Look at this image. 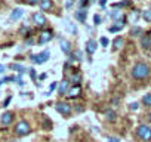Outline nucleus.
I'll use <instances>...</instances> for the list:
<instances>
[{
  "label": "nucleus",
  "mask_w": 151,
  "mask_h": 142,
  "mask_svg": "<svg viewBox=\"0 0 151 142\" xmlns=\"http://www.w3.org/2000/svg\"><path fill=\"white\" fill-rule=\"evenodd\" d=\"M70 2H74V0H70Z\"/></svg>",
  "instance_id": "nucleus-40"
},
{
  "label": "nucleus",
  "mask_w": 151,
  "mask_h": 142,
  "mask_svg": "<svg viewBox=\"0 0 151 142\" xmlns=\"http://www.w3.org/2000/svg\"><path fill=\"white\" fill-rule=\"evenodd\" d=\"M99 43H101V46H104V47H105V46H108V44H110V40H108L107 37H101V39H99Z\"/></svg>",
  "instance_id": "nucleus-26"
},
{
  "label": "nucleus",
  "mask_w": 151,
  "mask_h": 142,
  "mask_svg": "<svg viewBox=\"0 0 151 142\" xmlns=\"http://www.w3.org/2000/svg\"><path fill=\"white\" fill-rule=\"evenodd\" d=\"M80 80H82V76H80V74H71V76H70V79H68V82L76 83V85H77Z\"/></svg>",
  "instance_id": "nucleus-20"
},
{
  "label": "nucleus",
  "mask_w": 151,
  "mask_h": 142,
  "mask_svg": "<svg viewBox=\"0 0 151 142\" xmlns=\"http://www.w3.org/2000/svg\"><path fill=\"white\" fill-rule=\"evenodd\" d=\"M122 28H123V25H113V27L108 28V31H110V33H117V31H120Z\"/></svg>",
  "instance_id": "nucleus-25"
},
{
  "label": "nucleus",
  "mask_w": 151,
  "mask_h": 142,
  "mask_svg": "<svg viewBox=\"0 0 151 142\" xmlns=\"http://www.w3.org/2000/svg\"><path fill=\"white\" fill-rule=\"evenodd\" d=\"M11 68H14L15 71H18V73H21V74L25 71V68H24L22 65H18V64H12V65H11Z\"/></svg>",
  "instance_id": "nucleus-23"
},
{
  "label": "nucleus",
  "mask_w": 151,
  "mask_h": 142,
  "mask_svg": "<svg viewBox=\"0 0 151 142\" xmlns=\"http://www.w3.org/2000/svg\"><path fill=\"white\" fill-rule=\"evenodd\" d=\"M5 71V65H0V73H3Z\"/></svg>",
  "instance_id": "nucleus-38"
},
{
  "label": "nucleus",
  "mask_w": 151,
  "mask_h": 142,
  "mask_svg": "<svg viewBox=\"0 0 151 142\" xmlns=\"http://www.w3.org/2000/svg\"><path fill=\"white\" fill-rule=\"evenodd\" d=\"M55 89H56V82H53V83L50 85V87H49V93H50V92H53Z\"/></svg>",
  "instance_id": "nucleus-29"
},
{
  "label": "nucleus",
  "mask_w": 151,
  "mask_h": 142,
  "mask_svg": "<svg viewBox=\"0 0 151 142\" xmlns=\"http://www.w3.org/2000/svg\"><path fill=\"white\" fill-rule=\"evenodd\" d=\"M30 132H31V126H30L28 121L21 120V121L17 123V126H15V135H17V136H25V135H28Z\"/></svg>",
  "instance_id": "nucleus-2"
},
{
  "label": "nucleus",
  "mask_w": 151,
  "mask_h": 142,
  "mask_svg": "<svg viewBox=\"0 0 151 142\" xmlns=\"http://www.w3.org/2000/svg\"><path fill=\"white\" fill-rule=\"evenodd\" d=\"M49 56H50V53H49V50H45V52H40V53H37V55H31V61L34 62V64H43V62H46L47 59H49Z\"/></svg>",
  "instance_id": "nucleus-4"
},
{
  "label": "nucleus",
  "mask_w": 151,
  "mask_h": 142,
  "mask_svg": "<svg viewBox=\"0 0 151 142\" xmlns=\"http://www.w3.org/2000/svg\"><path fill=\"white\" fill-rule=\"evenodd\" d=\"M59 46H61V50L64 52V53H67V55H71V44H70V42L68 40H65V39H59Z\"/></svg>",
  "instance_id": "nucleus-8"
},
{
  "label": "nucleus",
  "mask_w": 151,
  "mask_h": 142,
  "mask_svg": "<svg viewBox=\"0 0 151 142\" xmlns=\"http://www.w3.org/2000/svg\"><path fill=\"white\" fill-rule=\"evenodd\" d=\"M11 99H12V96H8V98L5 99V102H3V107H8V105H9V102H11Z\"/></svg>",
  "instance_id": "nucleus-30"
},
{
  "label": "nucleus",
  "mask_w": 151,
  "mask_h": 142,
  "mask_svg": "<svg viewBox=\"0 0 151 142\" xmlns=\"http://www.w3.org/2000/svg\"><path fill=\"white\" fill-rule=\"evenodd\" d=\"M136 135H138L142 141L150 142V141H151V127L147 126V124H139V126L136 127Z\"/></svg>",
  "instance_id": "nucleus-3"
},
{
  "label": "nucleus",
  "mask_w": 151,
  "mask_h": 142,
  "mask_svg": "<svg viewBox=\"0 0 151 142\" xmlns=\"http://www.w3.org/2000/svg\"><path fill=\"white\" fill-rule=\"evenodd\" d=\"M40 9L42 11H50L53 3H52V0H40V3H39Z\"/></svg>",
  "instance_id": "nucleus-11"
},
{
  "label": "nucleus",
  "mask_w": 151,
  "mask_h": 142,
  "mask_svg": "<svg viewBox=\"0 0 151 142\" xmlns=\"http://www.w3.org/2000/svg\"><path fill=\"white\" fill-rule=\"evenodd\" d=\"M93 22H95V25H99L101 24V16L99 15H95L93 16Z\"/></svg>",
  "instance_id": "nucleus-27"
},
{
  "label": "nucleus",
  "mask_w": 151,
  "mask_h": 142,
  "mask_svg": "<svg viewBox=\"0 0 151 142\" xmlns=\"http://www.w3.org/2000/svg\"><path fill=\"white\" fill-rule=\"evenodd\" d=\"M52 37H53V34H52V31H50V30L43 31V33L40 34V37H39V44H45V43L50 42V40H52Z\"/></svg>",
  "instance_id": "nucleus-7"
},
{
  "label": "nucleus",
  "mask_w": 151,
  "mask_h": 142,
  "mask_svg": "<svg viewBox=\"0 0 151 142\" xmlns=\"http://www.w3.org/2000/svg\"><path fill=\"white\" fill-rule=\"evenodd\" d=\"M76 18H77L80 22H86V11H80L76 14Z\"/></svg>",
  "instance_id": "nucleus-19"
},
{
  "label": "nucleus",
  "mask_w": 151,
  "mask_h": 142,
  "mask_svg": "<svg viewBox=\"0 0 151 142\" xmlns=\"http://www.w3.org/2000/svg\"><path fill=\"white\" fill-rule=\"evenodd\" d=\"M22 15H24V11H22L21 8H17V9H14L12 14H11V21H17V19H19Z\"/></svg>",
  "instance_id": "nucleus-12"
},
{
  "label": "nucleus",
  "mask_w": 151,
  "mask_h": 142,
  "mask_svg": "<svg viewBox=\"0 0 151 142\" xmlns=\"http://www.w3.org/2000/svg\"><path fill=\"white\" fill-rule=\"evenodd\" d=\"M91 3V0H80V6L83 8V6H86V5H89Z\"/></svg>",
  "instance_id": "nucleus-28"
},
{
  "label": "nucleus",
  "mask_w": 151,
  "mask_h": 142,
  "mask_svg": "<svg viewBox=\"0 0 151 142\" xmlns=\"http://www.w3.org/2000/svg\"><path fill=\"white\" fill-rule=\"evenodd\" d=\"M65 6H67V8H71V6H73V2H67V5H65Z\"/></svg>",
  "instance_id": "nucleus-37"
},
{
  "label": "nucleus",
  "mask_w": 151,
  "mask_h": 142,
  "mask_svg": "<svg viewBox=\"0 0 151 142\" xmlns=\"http://www.w3.org/2000/svg\"><path fill=\"white\" fill-rule=\"evenodd\" d=\"M99 5H101L102 8H105V5H107V0H99Z\"/></svg>",
  "instance_id": "nucleus-35"
},
{
  "label": "nucleus",
  "mask_w": 151,
  "mask_h": 142,
  "mask_svg": "<svg viewBox=\"0 0 151 142\" xmlns=\"http://www.w3.org/2000/svg\"><path fill=\"white\" fill-rule=\"evenodd\" d=\"M107 139H108V142H119V141H120V139H117V138H111V136H108Z\"/></svg>",
  "instance_id": "nucleus-31"
},
{
  "label": "nucleus",
  "mask_w": 151,
  "mask_h": 142,
  "mask_svg": "<svg viewBox=\"0 0 151 142\" xmlns=\"http://www.w3.org/2000/svg\"><path fill=\"white\" fill-rule=\"evenodd\" d=\"M124 44V39L123 37H116L114 39V49H122Z\"/></svg>",
  "instance_id": "nucleus-17"
},
{
  "label": "nucleus",
  "mask_w": 151,
  "mask_h": 142,
  "mask_svg": "<svg viewBox=\"0 0 151 142\" xmlns=\"http://www.w3.org/2000/svg\"><path fill=\"white\" fill-rule=\"evenodd\" d=\"M86 50H88V53H89V55L95 53V50H96V42L89 40V42L86 43Z\"/></svg>",
  "instance_id": "nucleus-15"
},
{
  "label": "nucleus",
  "mask_w": 151,
  "mask_h": 142,
  "mask_svg": "<svg viewBox=\"0 0 151 142\" xmlns=\"http://www.w3.org/2000/svg\"><path fill=\"white\" fill-rule=\"evenodd\" d=\"M104 117H105L107 121H116L117 114H116V111H113V110H105V111H104Z\"/></svg>",
  "instance_id": "nucleus-13"
},
{
  "label": "nucleus",
  "mask_w": 151,
  "mask_h": 142,
  "mask_svg": "<svg viewBox=\"0 0 151 142\" xmlns=\"http://www.w3.org/2000/svg\"><path fill=\"white\" fill-rule=\"evenodd\" d=\"M33 22L37 25V27H43V25H46V18H45V15L43 14H40V12H36V14H33Z\"/></svg>",
  "instance_id": "nucleus-6"
},
{
  "label": "nucleus",
  "mask_w": 151,
  "mask_h": 142,
  "mask_svg": "<svg viewBox=\"0 0 151 142\" xmlns=\"http://www.w3.org/2000/svg\"><path fill=\"white\" fill-rule=\"evenodd\" d=\"M45 79H46V74H40L39 76V80H45Z\"/></svg>",
  "instance_id": "nucleus-36"
},
{
  "label": "nucleus",
  "mask_w": 151,
  "mask_h": 142,
  "mask_svg": "<svg viewBox=\"0 0 151 142\" xmlns=\"http://www.w3.org/2000/svg\"><path fill=\"white\" fill-rule=\"evenodd\" d=\"M30 76H31V79H33V80H36V71H34V70H31V71H30Z\"/></svg>",
  "instance_id": "nucleus-33"
},
{
  "label": "nucleus",
  "mask_w": 151,
  "mask_h": 142,
  "mask_svg": "<svg viewBox=\"0 0 151 142\" xmlns=\"http://www.w3.org/2000/svg\"><path fill=\"white\" fill-rule=\"evenodd\" d=\"M68 93V80H62L59 85V95H67Z\"/></svg>",
  "instance_id": "nucleus-16"
},
{
  "label": "nucleus",
  "mask_w": 151,
  "mask_h": 142,
  "mask_svg": "<svg viewBox=\"0 0 151 142\" xmlns=\"http://www.w3.org/2000/svg\"><path fill=\"white\" fill-rule=\"evenodd\" d=\"M27 2L30 5H37V3H40V0H27Z\"/></svg>",
  "instance_id": "nucleus-32"
},
{
  "label": "nucleus",
  "mask_w": 151,
  "mask_h": 142,
  "mask_svg": "<svg viewBox=\"0 0 151 142\" xmlns=\"http://www.w3.org/2000/svg\"><path fill=\"white\" fill-rule=\"evenodd\" d=\"M142 33V28L141 27H133L132 30H130V34L133 36V37H136V36H139Z\"/></svg>",
  "instance_id": "nucleus-22"
},
{
  "label": "nucleus",
  "mask_w": 151,
  "mask_h": 142,
  "mask_svg": "<svg viewBox=\"0 0 151 142\" xmlns=\"http://www.w3.org/2000/svg\"><path fill=\"white\" fill-rule=\"evenodd\" d=\"M130 108H132L133 111H135V110H138V104H136V102H133V104H130Z\"/></svg>",
  "instance_id": "nucleus-34"
},
{
  "label": "nucleus",
  "mask_w": 151,
  "mask_h": 142,
  "mask_svg": "<svg viewBox=\"0 0 151 142\" xmlns=\"http://www.w3.org/2000/svg\"><path fill=\"white\" fill-rule=\"evenodd\" d=\"M68 98H76V96H79L80 95V86H77V85H76L74 87H71L70 90H68Z\"/></svg>",
  "instance_id": "nucleus-14"
},
{
  "label": "nucleus",
  "mask_w": 151,
  "mask_h": 142,
  "mask_svg": "<svg viewBox=\"0 0 151 142\" xmlns=\"http://www.w3.org/2000/svg\"><path fill=\"white\" fill-rule=\"evenodd\" d=\"M12 120H14V113H11V111L5 113V114L2 115V118H0V121H2V124H3V126L11 124V123H12Z\"/></svg>",
  "instance_id": "nucleus-9"
},
{
  "label": "nucleus",
  "mask_w": 151,
  "mask_h": 142,
  "mask_svg": "<svg viewBox=\"0 0 151 142\" xmlns=\"http://www.w3.org/2000/svg\"><path fill=\"white\" fill-rule=\"evenodd\" d=\"M142 104H144L145 107H151V93L144 95V98H142Z\"/></svg>",
  "instance_id": "nucleus-21"
},
{
  "label": "nucleus",
  "mask_w": 151,
  "mask_h": 142,
  "mask_svg": "<svg viewBox=\"0 0 151 142\" xmlns=\"http://www.w3.org/2000/svg\"><path fill=\"white\" fill-rule=\"evenodd\" d=\"M142 16H144V19H145L147 22H151V11H144Z\"/></svg>",
  "instance_id": "nucleus-24"
},
{
  "label": "nucleus",
  "mask_w": 151,
  "mask_h": 142,
  "mask_svg": "<svg viewBox=\"0 0 151 142\" xmlns=\"http://www.w3.org/2000/svg\"><path fill=\"white\" fill-rule=\"evenodd\" d=\"M55 108H56V111H58L59 114H62V115H68V114L71 113V107L68 105V102H56V104H55Z\"/></svg>",
  "instance_id": "nucleus-5"
},
{
  "label": "nucleus",
  "mask_w": 151,
  "mask_h": 142,
  "mask_svg": "<svg viewBox=\"0 0 151 142\" xmlns=\"http://www.w3.org/2000/svg\"><path fill=\"white\" fill-rule=\"evenodd\" d=\"M150 76V67L145 62H138L132 68V77L135 80H144Z\"/></svg>",
  "instance_id": "nucleus-1"
},
{
  "label": "nucleus",
  "mask_w": 151,
  "mask_h": 142,
  "mask_svg": "<svg viewBox=\"0 0 151 142\" xmlns=\"http://www.w3.org/2000/svg\"><path fill=\"white\" fill-rule=\"evenodd\" d=\"M148 118H150V121H151V114H150V115H148Z\"/></svg>",
  "instance_id": "nucleus-39"
},
{
  "label": "nucleus",
  "mask_w": 151,
  "mask_h": 142,
  "mask_svg": "<svg viewBox=\"0 0 151 142\" xmlns=\"http://www.w3.org/2000/svg\"><path fill=\"white\" fill-rule=\"evenodd\" d=\"M141 44H142L144 49H148V47L151 46V31L147 33V34H144V36L141 37Z\"/></svg>",
  "instance_id": "nucleus-10"
},
{
  "label": "nucleus",
  "mask_w": 151,
  "mask_h": 142,
  "mask_svg": "<svg viewBox=\"0 0 151 142\" xmlns=\"http://www.w3.org/2000/svg\"><path fill=\"white\" fill-rule=\"evenodd\" d=\"M71 59H76V61H82V52L80 50H73L71 55H70Z\"/></svg>",
  "instance_id": "nucleus-18"
}]
</instances>
